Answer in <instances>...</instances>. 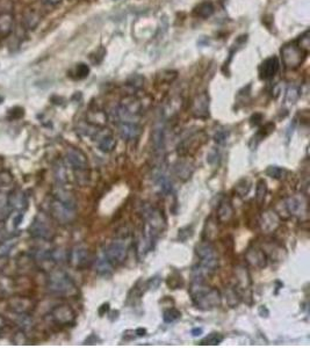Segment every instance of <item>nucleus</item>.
<instances>
[{"label": "nucleus", "instance_id": "obj_42", "mask_svg": "<svg viewBox=\"0 0 310 348\" xmlns=\"http://www.w3.org/2000/svg\"><path fill=\"white\" fill-rule=\"evenodd\" d=\"M181 317V314L179 310L175 309V307H171V309H167L164 311V315H163V319L165 323H175L176 321H178V319Z\"/></svg>", "mask_w": 310, "mask_h": 348}, {"label": "nucleus", "instance_id": "obj_21", "mask_svg": "<svg viewBox=\"0 0 310 348\" xmlns=\"http://www.w3.org/2000/svg\"><path fill=\"white\" fill-rule=\"evenodd\" d=\"M279 225L280 220L274 212H271V210H269V212L263 214L260 221V226L261 230H263L265 233H272L273 231H275Z\"/></svg>", "mask_w": 310, "mask_h": 348}, {"label": "nucleus", "instance_id": "obj_22", "mask_svg": "<svg viewBox=\"0 0 310 348\" xmlns=\"http://www.w3.org/2000/svg\"><path fill=\"white\" fill-rule=\"evenodd\" d=\"M233 214H235V210H233L231 202L229 200H223L219 204L216 216L221 223H229L233 218Z\"/></svg>", "mask_w": 310, "mask_h": 348}, {"label": "nucleus", "instance_id": "obj_16", "mask_svg": "<svg viewBox=\"0 0 310 348\" xmlns=\"http://www.w3.org/2000/svg\"><path fill=\"white\" fill-rule=\"evenodd\" d=\"M268 258L264 251L258 248H251L245 253V261L251 267H255L257 269H263L267 265Z\"/></svg>", "mask_w": 310, "mask_h": 348}, {"label": "nucleus", "instance_id": "obj_48", "mask_svg": "<svg viewBox=\"0 0 310 348\" xmlns=\"http://www.w3.org/2000/svg\"><path fill=\"white\" fill-rule=\"evenodd\" d=\"M299 46L303 49L305 52L309 51L310 48V40H309V31H305V33L301 36L299 39V41L296 42Z\"/></svg>", "mask_w": 310, "mask_h": 348}, {"label": "nucleus", "instance_id": "obj_26", "mask_svg": "<svg viewBox=\"0 0 310 348\" xmlns=\"http://www.w3.org/2000/svg\"><path fill=\"white\" fill-rule=\"evenodd\" d=\"M261 250L264 251L267 258H271L273 260H280L283 252H285L283 246L277 244V242H266Z\"/></svg>", "mask_w": 310, "mask_h": 348}, {"label": "nucleus", "instance_id": "obj_35", "mask_svg": "<svg viewBox=\"0 0 310 348\" xmlns=\"http://www.w3.org/2000/svg\"><path fill=\"white\" fill-rule=\"evenodd\" d=\"M223 340H224V337L221 333H211V334H208L206 338H203L202 340H201L199 345L216 346V345H220Z\"/></svg>", "mask_w": 310, "mask_h": 348}, {"label": "nucleus", "instance_id": "obj_18", "mask_svg": "<svg viewBox=\"0 0 310 348\" xmlns=\"http://www.w3.org/2000/svg\"><path fill=\"white\" fill-rule=\"evenodd\" d=\"M280 68V62L275 56L268 57L260 64L259 75L261 79H271L274 77Z\"/></svg>", "mask_w": 310, "mask_h": 348}, {"label": "nucleus", "instance_id": "obj_17", "mask_svg": "<svg viewBox=\"0 0 310 348\" xmlns=\"http://www.w3.org/2000/svg\"><path fill=\"white\" fill-rule=\"evenodd\" d=\"M192 113L198 119L209 117V98L206 93H202L193 100Z\"/></svg>", "mask_w": 310, "mask_h": 348}, {"label": "nucleus", "instance_id": "obj_32", "mask_svg": "<svg viewBox=\"0 0 310 348\" xmlns=\"http://www.w3.org/2000/svg\"><path fill=\"white\" fill-rule=\"evenodd\" d=\"M67 256H69V251L63 248H55L50 250V259L52 264L60 265L67 262Z\"/></svg>", "mask_w": 310, "mask_h": 348}, {"label": "nucleus", "instance_id": "obj_47", "mask_svg": "<svg viewBox=\"0 0 310 348\" xmlns=\"http://www.w3.org/2000/svg\"><path fill=\"white\" fill-rule=\"evenodd\" d=\"M88 66L85 65V64H78L77 66H76V70H75V75H76V78L77 79H83L85 78V77L88 76Z\"/></svg>", "mask_w": 310, "mask_h": 348}, {"label": "nucleus", "instance_id": "obj_40", "mask_svg": "<svg viewBox=\"0 0 310 348\" xmlns=\"http://www.w3.org/2000/svg\"><path fill=\"white\" fill-rule=\"evenodd\" d=\"M55 178L59 185H63L66 183V169L63 163H59L55 166Z\"/></svg>", "mask_w": 310, "mask_h": 348}, {"label": "nucleus", "instance_id": "obj_45", "mask_svg": "<svg viewBox=\"0 0 310 348\" xmlns=\"http://www.w3.org/2000/svg\"><path fill=\"white\" fill-rule=\"evenodd\" d=\"M285 173H286V169L278 167V166H269V167L266 169L267 176L271 178H274V179H280V178L284 177Z\"/></svg>", "mask_w": 310, "mask_h": 348}, {"label": "nucleus", "instance_id": "obj_31", "mask_svg": "<svg viewBox=\"0 0 310 348\" xmlns=\"http://www.w3.org/2000/svg\"><path fill=\"white\" fill-rule=\"evenodd\" d=\"M95 272L102 276H108L113 273V265L106 258H99L94 262Z\"/></svg>", "mask_w": 310, "mask_h": 348}, {"label": "nucleus", "instance_id": "obj_30", "mask_svg": "<svg viewBox=\"0 0 310 348\" xmlns=\"http://www.w3.org/2000/svg\"><path fill=\"white\" fill-rule=\"evenodd\" d=\"M40 21H41V18L34 11H26V13L23 14V27L27 30L35 29L39 26Z\"/></svg>", "mask_w": 310, "mask_h": 348}, {"label": "nucleus", "instance_id": "obj_33", "mask_svg": "<svg viewBox=\"0 0 310 348\" xmlns=\"http://www.w3.org/2000/svg\"><path fill=\"white\" fill-rule=\"evenodd\" d=\"M214 5H213L212 3L206 2V3H202L200 4V5L196 7L195 10V14L198 15L199 18H202V19H207L209 17H212L213 13H214Z\"/></svg>", "mask_w": 310, "mask_h": 348}, {"label": "nucleus", "instance_id": "obj_15", "mask_svg": "<svg viewBox=\"0 0 310 348\" xmlns=\"http://www.w3.org/2000/svg\"><path fill=\"white\" fill-rule=\"evenodd\" d=\"M7 201L12 212L25 213L28 208V197L21 189H13L7 195Z\"/></svg>", "mask_w": 310, "mask_h": 348}, {"label": "nucleus", "instance_id": "obj_54", "mask_svg": "<svg viewBox=\"0 0 310 348\" xmlns=\"http://www.w3.org/2000/svg\"><path fill=\"white\" fill-rule=\"evenodd\" d=\"M62 2L63 0H42V3L44 4V5H48V6H57Z\"/></svg>", "mask_w": 310, "mask_h": 348}, {"label": "nucleus", "instance_id": "obj_29", "mask_svg": "<svg viewBox=\"0 0 310 348\" xmlns=\"http://www.w3.org/2000/svg\"><path fill=\"white\" fill-rule=\"evenodd\" d=\"M17 316H18L17 324H18L19 329L25 332V333L28 335V333L33 331L35 327V322L33 317H31L30 314H22V315H17Z\"/></svg>", "mask_w": 310, "mask_h": 348}, {"label": "nucleus", "instance_id": "obj_53", "mask_svg": "<svg viewBox=\"0 0 310 348\" xmlns=\"http://www.w3.org/2000/svg\"><path fill=\"white\" fill-rule=\"evenodd\" d=\"M159 283H160V279L159 277H151L150 280L148 282V288L150 289H157L159 287Z\"/></svg>", "mask_w": 310, "mask_h": 348}, {"label": "nucleus", "instance_id": "obj_38", "mask_svg": "<svg viewBox=\"0 0 310 348\" xmlns=\"http://www.w3.org/2000/svg\"><path fill=\"white\" fill-rule=\"evenodd\" d=\"M14 183V177L10 171L7 169H3L0 171V188H7L10 186L13 185Z\"/></svg>", "mask_w": 310, "mask_h": 348}, {"label": "nucleus", "instance_id": "obj_10", "mask_svg": "<svg viewBox=\"0 0 310 348\" xmlns=\"http://www.w3.org/2000/svg\"><path fill=\"white\" fill-rule=\"evenodd\" d=\"M50 318L57 326H71L76 321V312L70 305L60 304L51 310Z\"/></svg>", "mask_w": 310, "mask_h": 348}, {"label": "nucleus", "instance_id": "obj_34", "mask_svg": "<svg viewBox=\"0 0 310 348\" xmlns=\"http://www.w3.org/2000/svg\"><path fill=\"white\" fill-rule=\"evenodd\" d=\"M11 212L12 210L9 205V201H7V195L0 193V223H3L10 216Z\"/></svg>", "mask_w": 310, "mask_h": 348}, {"label": "nucleus", "instance_id": "obj_23", "mask_svg": "<svg viewBox=\"0 0 310 348\" xmlns=\"http://www.w3.org/2000/svg\"><path fill=\"white\" fill-rule=\"evenodd\" d=\"M124 111H127L132 116L139 117L142 113V103L136 96H126L120 105Z\"/></svg>", "mask_w": 310, "mask_h": 348}, {"label": "nucleus", "instance_id": "obj_4", "mask_svg": "<svg viewBox=\"0 0 310 348\" xmlns=\"http://www.w3.org/2000/svg\"><path fill=\"white\" fill-rule=\"evenodd\" d=\"M29 233L35 239L43 241H50L56 236L54 225H52L50 218L43 213L39 214L34 218L33 223L29 226Z\"/></svg>", "mask_w": 310, "mask_h": 348}, {"label": "nucleus", "instance_id": "obj_2", "mask_svg": "<svg viewBox=\"0 0 310 348\" xmlns=\"http://www.w3.org/2000/svg\"><path fill=\"white\" fill-rule=\"evenodd\" d=\"M190 294L194 305L201 310H213L219 307L222 302L221 293L215 288L206 287L203 282H193Z\"/></svg>", "mask_w": 310, "mask_h": 348}, {"label": "nucleus", "instance_id": "obj_36", "mask_svg": "<svg viewBox=\"0 0 310 348\" xmlns=\"http://www.w3.org/2000/svg\"><path fill=\"white\" fill-rule=\"evenodd\" d=\"M225 297H227L228 304L231 307H235L236 305H238V303L240 302V296L239 294L237 293V290L235 289V287H229V288L225 290Z\"/></svg>", "mask_w": 310, "mask_h": 348}, {"label": "nucleus", "instance_id": "obj_55", "mask_svg": "<svg viewBox=\"0 0 310 348\" xmlns=\"http://www.w3.org/2000/svg\"><path fill=\"white\" fill-rule=\"evenodd\" d=\"M202 332H203V330H202V329H199V327H196V329L192 330V334L194 335V337H198V335H201V334H202Z\"/></svg>", "mask_w": 310, "mask_h": 348}, {"label": "nucleus", "instance_id": "obj_46", "mask_svg": "<svg viewBox=\"0 0 310 348\" xmlns=\"http://www.w3.org/2000/svg\"><path fill=\"white\" fill-rule=\"evenodd\" d=\"M193 226L192 225H187V226H184V228H181L179 230V233H178V238L181 241H186L188 238H191L193 236Z\"/></svg>", "mask_w": 310, "mask_h": 348}, {"label": "nucleus", "instance_id": "obj_8", "mask_svg": "<svg viewBox=\"0 0 310 348\" xmlns=\"http://www.w3.org/2000/svg\"><path fill=\"white\" fill-rule=\"evenodd\" d=\"M67 262L77 269H84L92 262V254L86 246L77 245L69 251Z\"/></svg>", "mask_w": 310, "mask_h": 348}, {"label": "nucleus", "instance_id": "obj_5", "mask_svg": "<svg viewBox=\"0 0 310 348\" xmlns=\"http://www.w3.org/2000/svg\"><path fill=\"white\" fill-rule=\"evenodd\" d=\"M49 213L52 220L62 225L71 224L76 220V216H77L75 205L64 203V202L54 199V197H52L49 204Z\"/></svg>", "mask_w": 310, "mask_h": 348}, {"label": "nucleus", "instance_id": "obj_11", "mask_svg": "<svg viewBox=\"0 0 310 348\" xmlns=\"http://www.w3.org/2000/svg\"><path fill=\"white\" fill-rule=\"evenodd\" d=\"M235 277L236 286L235 289L239 294L240 297H251L252 294V281L250 273L243 266H238L235 268Z\"/></svg>", "mask_w": 310, "mask_h": 348}, {"label": "nucleus", "instance_id": "obj_7", "mask_svg": "<svg viewBox=\"0 0 310 348\" xmlns=\"http://www.w3.org/2000/svg\"><path fill=\"white\" fill-rule=\"evenodd\" d=\"M128 244L126 239H118L108 244L104 250V256L112 265H120L126 261L128 256Z\"/></svg>", "mask_w": 310, "mask_h": 348}, {"label": "nucleus", "instance_id": "obj_19", "mask_svg": "<svg viewBox=\"0 0 310 348\" xmlns=\"http://www.w3.org/2000/svg\"><path fill=\"white\" fill-rule=\"evenodd\" d=\"M119 125V133L123 140L126 141H134L139 138L142 128L140 127L137 122H121L118 123Z\"/></svg>", "mask_w": 310, "mask_h": 348}, {"label": "nucleus", "instance_id": "obj_6", "mask_svg": "<svg viewBox=\"0 0 310 348\" xmlns=\"http://www.w3.org/2000/svg\"><path fill=\"white\" fill-rule=\"evenodd\" d=\"M308 52H305L302 48L295 43H289L281 49L283 56V63L287 68H297L305 58Z\"/></svg>", "mask_w": 310, "mask_h": 348}, {"label": "nucleus", "instance_id": "obj_49", "mask_svg": "<svg viewBox=\"0 0 310 348\" xmlns=\"http://www.w3.org/2000/svg\"><path fill=\"white\" fill-rule=\"evenodd\" d=\"M28 341V335L25 332L20 330V332H17L13 337V342L15 345H26V342Z\"/></svg>", "mask_w": 310, "mask_h": 348}, {"label": "nucleus", "instance_id": "obj_20", "mask_svg": "<svg viewBox=\"0 0 310 348\" xmlns=\"http://www.w3.org/2000/svg\"><path fill=\"white\" fill-rule=\"evenodd\" d=\"M151 138L155 152L158 153V155H163L165 149V138H166V131H165V127L163 124L156 125Z\"/></svg>", "mask_w": 310, "mask_h": 348}, {"label": "nucleus", "instance_id": "obj_41", "mask_svg": "<svg viewBox=\"0 0 310 348\" xmlns=\"http://www.w3.org/2000/svg\"><path fill=\"white\" fill-rule=\"evenodd\" d=\"M250 188H251V183L244 178V179H242L238 181V183H237L236 187H235V192L238 194L239 196H244V195H247L249 192H250Z\"/></svg>", "mask_w": 310, "mask_h": 348}, {"label": "nucleus", "instance_id": "obj_44", "mask_svg": "<svg viewBox=\"0 0 310 348\" xmlns=\"http://www.w3.org/2000/svg\"><path fill=\"white\" fill-rule=\"evenodd\" d=\"M299 93H300V90H299V87L295 86V85H291V86L288 87V90H287V94H286V102L287 103H295V101L297 100V98H299Z\"/></svg>", "mask_w": 310, "mask_h": 348}, {"label": "nucleus", "instance_id": "obj_27", "mask_svg": "<svg viewBox=\"0 0 310 348\" xmlns=\"http://www.w3.org/2000/svg\"><path fill=\"white\" fill-rule=\"evenodd\" d=\"M98 147L102 152L110 153L115 149L116 141L114 137H113L112 133H105V135L98 137Z\"/></svg>", "mask_w": 310, "mask_h": 348}, {"label": "nucleus", "instance_id": "obj_52", "mask_svg": "<svg viewBox=\"0 0 310 348\" xmlns=\"http://www.w3.org/2000/svg\"><path fill=\"white\" fill-rule=\"evenodd\" d=\"M7 329H9V322L0 316V338L4 337V334L6 333Z\"/></svg>", "mask_w": 310, "mask_h": 348}, {"label": "nucleus", "instance_id": "obj_28", "mask_svg": "<svg viewBox=\"0 0 310 348\" xmlns=\"http://www.w3.org/2000/svg\"><path fill=\"white\" fill-rule=\"evenodd\" d=\"M193 169H194L193 168V165L187 160L179 161V163L175 166V171H176L177 177L181 180L190 179L193 173Z\"/></svg>", "mask_w": 310, "mask_h": 348}, {"label": "nucleus", "instance_id": "obj_37", "mask_svg": "<svg viewBox=\"0 0 310 348\" xmlns=\"http://www.w3.org/2000/svg\"><path fill=\"white\" fill-rule=\"evenodd\" d=\"M267 194V185L264 180H259L256 187V202L259 205L263 204L265 200V196Z\"/></svg>", "mask_w": 310, "mask_h": 348}, {"label": "nucleus", "instance_id": "obj_13", "mask_svg": "<svg viewBox=\"0 0 310 348\" xmlns=\"http://www.w3.org/2000/svg\"><path fill=\"white\" fill-rule=\"evenodd\" d=\"M7 307L12 314L22 315L31 314L35 309V303L31 298L26 296H13L7 302Z\"/></svg>", "mask_w": 310, "mask_h": 348}, {"label": "nucleus", "instance_id": "obj_9", "mask_svg": "<svg viewBox=\"0 0 310 348\" xmlns=\"http://www.w3.org/2000/svg\"><path fill=\"white\" fill-rule=\"evenodd\" d=\"M143 216L147 221L146 226L156 236H158V233L164 231L166 221H165L163 213L159 209L155 207H146L143 209Z\"/></svg>", "mask_w": 310, "mask_h": 348}, {"label": "nucleus", "instance_id": "obj_51", "mask_svg": "<svg viewBox=\"0 0 310 348\" xmlns=\"http://www.w3.org/2000/svg\"><path fill=\"white\" fill-rule=\"evenodd\" d=\"M228 136H229V133L227 131H225V130H220V131H217L215 133L214 140H215L216 143L223 144V143H225V141H227Z\"/></svg>", "mask_w": 310, "mask_h": 348}, {"label": "nucleus", "instance_id": "obj_1", "mask_svg": "<svg viewBox=\"0 0 310 348\" xmlns=\"http://www.w3.org/2000/svg\"><path fill=\"white\" fill-rule=\"evenodd\" d=\"M195 253L199 258V264L193 268L194 281L203 282L206 277L212 276L219 268V257L211 241H202L196 246Z\"/></svg>", "mask_w": 310, "mask_h": 348}, {"label": "nucleus", "instance_id": "obj_50", "mask_svg": "<svg viewBox=\"0 0 310 348\" xmlns=\"http://www.w3.org/2000/svg\"><path fill=\"white\" fill-rule=\"evenodd\" d=\"M23 109L21 107H14L9 112V117L11 120H19L23 116Z\"/></svg>", "mask_w": 310, "mask_h": 348}, {"label": "nucleus", "instance_id": "obj_56", "mask_svg": "<svg viewBox=\"0 0 310 348\" xmlns=\"http://www.w3.org/2000/svg\"><path fill=\"white\" fill-rule=\"evenodd\" d=\"M146 333H147V331L144 329H137L135 331V334H137L139 337H143V335H146Z\"/></svg>", "mask_w": 310, "mask_h": 348}, {"label": "nucleus", "instance_id": "obj_14", "mask_svg": "<svg viewBox=\"0 0 310 348\" xmlns=\"http://www.w3.org/2000/svg\"><path fill=\"white\" fill-rule=\"evenodd\" d=\"M286 209L289 213V215L297 216V217H305L308 214V202L307 199L303 196H292L286 201Z\"/></svg>", "mask_w": 310, "mask_h": 348}, {"label": "nucleus", "instance_id": "obj_12", "mask_svg": "<svg viewBox=\"0 0 310 348\" xmlns=\"http://www.w3.org/2000/svg\"><path fill=\"white\" fill-rule=\"evenodd\" d=\"M65 160L75 172H85L88 168V160L85 153L77 148H71L66 151Z\"/></svg>", "mask_w": 310, "mask_h": 348}, {"label": "nucleus", "instance_id": "obj_24", "mask_svg": "<svg viewBox=\"0 0 310 348\" xmlns=\"http://www.w3.org/2000/svg\"><path fill=\"white\" fill-rule=\"evenodd\" d=\"M14 25V18L11 12L0 13V36H7L11 34Z\"/></svg>", "mask_w": 310, "mask_h": 348}, {"label": "nucleus", "instance_id": "obj_25", "mask_svg": "<svg viewBox=\"0 0 310 348\" xmlns=\"http://www.w3.org/2000/svg\"><path fill=\"white\" fill-rule=\"evenodd\" d=\"M19 236H20V233L12 234L11 237L6 238L5 240H3L2 242H0V259H4L10 256L12 251H13L15 246L18 245Z\"/></svg>", "mask_w": 310, "mask_h": 348}, {"label": "nucleus", "instance_id": "obj_39", "mask_svg": "<svg viewBox=\"0 0 310 348\" xmlns=\"http://www.w3.org/2000/svg\"><path fill=\"white\" fill-rule=\"evenodd\" d=\"M157 184H158V187L160 188V192L165 194V195H168V194L172 193V183L166 176H160Z\"/></svg>", "mask_w": 310, "mask_h": 348}, {"label": "nucleus", "instance_id": "obj_3", "mask_svg": "<svg viewBox=\"0 0 310 348\" xmlns=\"http://www.w3.org/2000/svg\"><path fill=\"white\" fill-rule=\"evenodd\" d=\"M47 289L51 295L57 297H76L78 295V288L72 279L65 272L55 269L48 275Z\"/></svg>", "mask_w": 310, "mask_h": 348}, {"label": "nucleus", "instance_id": "obj_43", "mask_svg": "<svg viewBox=\"0 0 310 348\" xmlns=\"http://www.w3.org/2000/svg\"><path fill=\"white\" fill-rule=\"evenodd\" d=\"M183 285H184V280L179 273L175 272L170 275V277L167 279V286L170 287V289H178L180 288V287H183Z\"/></svg>", "mask_w": 310, "mask_h": 348}]
</instances>
